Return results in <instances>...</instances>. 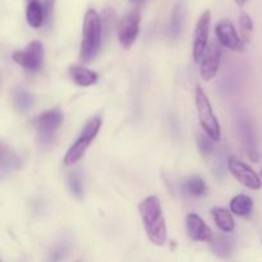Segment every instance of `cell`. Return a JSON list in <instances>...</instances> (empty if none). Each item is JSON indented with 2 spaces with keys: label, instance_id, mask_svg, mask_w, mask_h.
I'll list each match as a JSON object with an SVG mask.
<instances>
[{
  "label": "cell",
  "instance_id": "6da1fadb",
  "mask_svg": "<svg viewBox=\"0 0 262 262\" xmlns=\"http://www.w3.org/2000/svg\"><path fill=\"white\" fill-rule=\"evenodd\" d=\"M138 212L150 242L155 246L165 245L168 239V232H166V223L160 199L154 194L143 199L138 205Z\"/></svg>",
  "mask_w": 262,
  "mask_h": 262
},
{
  "label": "cell",
  "instance_id": "7a4b0ae2",
  "mask_svg": "<svg viewBox=\"0 0 262 262\" xmlns=\"http://www.w3.org/2000/svg\"><path fill=\"white\" fill-rule=\"evenodd\" d=\"M102 41L101 17L95 9H89L83 19V40L81 43V59L84 63L91 61L100 51Z\"/></svg>",
  "mask_w": 262,
  "mask_h": 262
},
{
  "label": "cell",
  "instance_id": "3957f363",
  "mask_svg": "<svg viewBox=\"0 0 262 262\" xmlns=\"http://www.w3.org/2000/svg\"><path fill=\"white\" fill-rule=\"evenodd\" d=\"M102 119L100 115L91 118L89 122L84 124V127L82 128L81 133H79L78 138L76 140V142L69 147V150L67 151L66 156H64V165L66 166H73L83 158L84 152L89 148V146L94 142V140L96 138L97 133H99L100 128H101Z\"/></svg>",
  "mask_w": 262,
  "mask_h": 262
},
{
  "label": "cell",
  "instance_id": "277c9868",
  "mask_svg": "<svg viewBox=\"0 0 262 262\" xmlns=\"http://www.w3.org/2000/svg\"><path fill=\"white\" fill-rule=\"evenodd\" d=\"M196 107L197 115H199V122L201 124L202 129L206 132L209 137L214 141H219L222 137V130H220V124L217 122L216 115L214 114L211 102L209 97L205 94L201 86L196 87Z\"/></svg>",
  "mask_w": 262,
  "mask_h": 262
},
{
  "label": "cell",
  "instance_id": "5b68a950",
  "mask_svg": "<svg viewBox=\"0 0 262 262\" xmlns=\"http://www.w3.org/2000/svg\"><path fill=\"white\" fill-rule=\"evenodd\" d=\"M63 113L59 109H50L42 113L36 119V130H37V142L40 147H48L53 142L59 127L63 123Z\"/></svg>",
  "mask_w": 262,
  "mask_h": 262
},
{
  "label": "cell",
  "instance_id": "8992f818",
  "mask_svg": "<svg viewBox=\"0 0 262 262\" xmlns=\"http://www.w3.org/2000/svg\"><path fill=\"white\" fill-rule=\"evenodd\" d=\"M43 56V43L38 40H33L26 46L25 50L14 51L12 55L13 60L28 72H38L42 68Z\"/></svg>",
  "mask_w": 262,
  "mask_h": 262
},
{
  "label": "cell",
  "instance_id": "52a82bcc",
  "mask_svg": "<svg viewBox=\"0 0 262 262\" xmlns=\"http://www.w3.org/2000/svg\"><path fill=\"white\" fill-rule=\"evenodd\" d=\"M227 166L228 170L233 174V177L247 188L257 191L262 187V181L258 174L250 165L243 163L238 158L230 156L227 161Z\"/></svg>",
  "mask_w": 262,
  "mask_h": 262
},
{
  "label": "cell",
  "instance_id": "ba28073f",
  "mask_svg": "<svg viewBox=\"0 0 262 262\" xmlns=\"http://www.w3.org/2000/svg\"><path fill=\"white\" fill-rule=\"evenodd\" d=\"M140 23L141 14L137 9L130 10L120 20L118 37H119L120 45L124 49H129L137 40L138 32H140Z\"/></svg>",
  "mask_w": 262,
  "mask_h": 262
},
{
  "label": "cell",
  "instance_id": "9c48e42d",
  "mask_svg": "<svg viewBox=\"0 0 262 262\" xmlns=\"http://www.w3.org/2000/svg\"><path fill=\"white\" fill-rule=\"evenodd\" d=\"M210 23H211L210 10H205L201 14V17H200L193 32V49H192V54H193V59L196 63L201 61L202 55L205 54L207 45H209L207 41H209Z\"/></svg>",
  "mask_w": 262,
  "mask_h": 262
},
{
  "label": "cell",
  "instance_id": "30bf717a",
  "mask_svg": "<svg viewBox=\"0 0 262 262\" xmlns=\"http://www.w3.org/2000/svg\"><path fill=\"white\" fill-rule=\"evenodd\" d=\"M220 60H222V48L217 42L211 41L207 45L206 51L201 58V68H200V74L205 81H211L216 76L220 67Z\"/></svg>",
  "mask_w": 262,
  "mask_h": 262
},
{
  "label": "cell",
  "instance_id": "8fae6325",
  "mask_svg": "<svg viewBox=\"0 0 262 262\" xmlns=\"http://www.w3.org/2000/svg\"><path fill=\"white\" fill-rule=\"evenodd\" d=\"M237 132L239 136L241 143L245 148L246 154L252 161H258V150L257 142H256L255 130L250 119L245 115H241L237 119Z\"/></svg>",
  "mask_w": 262,
  "mask_h": 262
},
{
  "label": "cell",
  "instance_id": "7c38bea8",
  "mask_svg": "<svg viewBox=\"0 0 262 262\" xmlns=\"http://www.w3.org/2000/svg\"><path fill=\"white\" fill-rule=\"evenodd\" d=\"M217 41L225 48L234 51H241L243 49L245 41L238 36L234 25L230 19H222L215 28Z\"/></svg>",
  "mask_w": 262,
  "mask_h": 262
},
{
  "label": "cell",
  "instance_id": "4fadbf2b",
  "mask_svg": "<svg viewBox=\"0 0 262 262\" xmlns=\"http://www.w3.org/2000/svg\"><path fill=\"white\" fill-rule=\"evenodd\" d=\"M187 234L194 242H211L214 238L209 225L197 214H188L186 217Z\"/></svg>",
  "mask_w": 262,
  "mask_h": 262
},
{
  "label": "cell",
  "instance_id": "5bb4252c",
  "mask_svg": "<svg viewBox=\"0 0 262 262\" xmlns=\"http://www.w3.org/2000/svg\"><path fill=\"white\" fill-rule=\"evenodd\" d=\"M23 160L14 150L8 147L3 143L2 147V177H7L13 171H17L22 168Z\"/></svg>",
  "mask_w": 262,
  "mask_h": 262
},
{
  "label": "cell",
  "instance_id": "9a60e30c",
  "mask_svg": "<svg viewBox=\"0 0 262 262\" xmlns=\"http://www.w3.org/2000/svg\"><path fill=\"white\" fill-rule=\"evenodd\" d=\"M69 77L72 81L76 84L81 87H89L94 86L99 81V76L96 72L91 71V69L83 68L81 66H72L69 67Z\"/></svg>",
  "mask_w": 262,
  "mask_h": 262
},
{
  "label": "cell",
  "instance_id": "2e32d148",
  "mask_svg": "<svg viewBox=\"0 0 262 262\" xmlns=\"http://www.w3.org/2000/svg\"><path fill=\"white\" fill-rule=\"evenodd\" d=\"M184 15H186V4L183 0L177 3L171 10L170 22L168 26V33L171 38H178L183 30Z\"/></svg>",
  "mask_w": 262,
  "mask_h": 262
},
{
  "label": "cell",
  "instance_id": "e0dca14e",
  "mask_svg": "<svg viewBox=\"0 0 262 262\" xmlns=\"http://www.w3.org/2000/svg\"><path fill=\"white\" fill-rule=\"evenodd\" d=\"M26 18L27 23L33 28H40L41 26L45 25V7L43 3L40 0H32L28 2L27 9H26Z\"/></svg>",
  "mask_w": 262,
  "mask_h": 262
},
{
  "label": "cell",
  "instance_id": "ac0fdd59",
  "mask_svg": "<svg viewBox=\"0 0 262 262\" xmlns=\"http://www.w3.org/2000/svg\"><path fill=\"white\" fill-rule=\"evenodd\" d=\"M210 247L214 255H216L220 258H229L230 255L233 252V247H234V243L230 237L227 235L217 234L210 242Z\"/></svg>",
  "mask_w": 262,
  "mask_h": 262
},
{
  "label": "cell",
  "instance_id": "d6986e66",
  "mask_svg": "<svg viewBox=\"0 0 262 262\" xmlns=\"http://www.w3.org/2000/svg\"><path fill=\"white\" fill-rule=\"evenodd\" d=\"M13 104L15 109L20 113H27L35 105V96L23 87H15L12 92Z\"/></svg>",
  "mask_w": 262,
  "mask_h": 262
},
{
  "label": "cell",
  "instance_id": "ffe728a7",
  "mask_svg": "<svg viewBox=\"0 0 262 262\" xmlns=\"http://www.w3.org/2000/svg\"><path fill=\"white\" fill-rule=\"evenodd\" d=\"M182 188L187 194L192 197H201L206 194L207 184L200 176L187 177L182 183Z\"/></svg>",
  "mask_w": 262,
  "mask_h": 262
},
{
  "label": "cell",
  "instance_id": "44dd1931",
  "mask_svg": "<svg viewBox=\"0 0 262 262\" xmlns=\"http://www.w3.org/2000/svg\"><path fill=\"white\" fill-rule=\"evenodd\" d=\"M211 215L212 217H214L215 224L217 225V228H219L222 232L230 233L234 230V219H233L232 214H230L227 209H223V207H214V209L211 210Z\"/></svg>",
  "mask_w": 262,
  "mask_h": 262
},
{
  "label": "cell",
  "instance_id": "7402d4cb",
  "mask_svg": "<svg viewBox=\"0 0 262 262\" xmlns=\"http://www.w3.org/2000/svg\"><path fill=\"white\" fill-rule=\"evenodd\" d=\"M230 210L238 216H248L253 210V201L247 194H238L230 201Z\"/></svg>",
  "mask_w": 262,
  "mask_h": 262
},
{
  "label": "cell",
  "instance_id": "603a6c76",
  "mask_svg": "<svg viewBox=\"0 0 262 262\" xmlns=\"http://www.w3.org/2000/svg\"><path fill=\"white\" fill-rule=\"evenodd\" d=\"M67 183H68L69 192L73 194L76 199L81 200L83 199L84 193V187H83V181H82L81 176H79L78 171H72L68 176V179H67Z\"/></svg>",
  "mask_w": 262,
  "mask_h": 262
},
{
  "label": "cell",
  "instance_id": "cb8c5ba5",
  "mask_svg": "<svg viewBox=\"0 0 262 262\" xmlns=\"http://www.w3.org/2000/svg\"><path fill=\"white\" fill-rule=\"evenodd\" d=\"M241 32H242V38L245 42H248L251 37V33L253 31V20L247 13H241L239 17Z\"/></svg>",
  "mask_w": 262,
  "mask_h": 262
},
{
  "label": "cell",
  "instance_id": "d4e9b609",
  "mask_svg": "<svg viewBox=\"0 0 262 262\" xmlns=\"http://www.w3.org/2000/svg\"><path fill=\"white\" fill-rule=\"evenodd\" d=\"M212 142H214V140L209 136H197V147H199V151L204 156H210L215 152V147Z\"/></svg>",
  "mask_w": 262,
  "mask_h": 262
},
{
  "label": "cell",
  "instance_id": "484cf974",
  "mask_svg": "<svg viewBox=\"0 0 262 262\" xmlns=\"http://www.w3.org/2000/svg\"><path fill=\"white\" fill-rule=\"evenodd\" d=\"M69 253V243L67 241H61V242L56 243L55 247L53 248L50 253V258L54 261L64 260L67 255Z\"/></svg>",
  "mask_w": 262,
  "mask_h": 262
},
{
  "label": "cell",
  "instance_id": "4316f807",
  "mask_svg": "<svg viewBox=\"0 0 262 262\" xmlns=\"http://www.w3.org/2000/svg\"><path fill=\"white\" fill-rule=\"evenodd\" d=\"M54 4H55V0H45L43 2V7H45V25H49L51 22V18H53V12H54Z\"/></svg>",
  "mask_w": 262,
  "mask_h": 262
},
{
  "label": "cell",
  "instance_id": "83f0119b",
  "mask_svg": "<svg viewBox=\"0 0 262 262\" xmlns=\"http://www.w3.org/2000/svg\"><path fill=\"white\" fill-rule=\"evenodd\" d=\"M235 3H237V5L238 7H243V5L246 4V3L248 2V0H234Z\"/></svg>",
  "mask_w": 262,
  "mask_h": 262
},
{
  "label": "cell",
  "instance_id": "f1b7e54d",
  "mask_svg": "<svg viewBox=\"0 0 262 262\" xmlns=\"http://www.w3.org/2000/svg\"><path fill=\"white\" fill-rule=\"evenodd\" d=\"M27 2H32V0H27Z\"/></svg>",
  "mask_w": 262,
  "mask_h": 262
},
{
  "label": "cell",
  "instance_id": "f546056e",
  "mask_svg": "<svg viewBox=\"0 0 262 262\" xmlns=\"http://www.w3.org/2000/svg\"><path fill=\"white\" fill-rule=\"evenodd\" d=\"M133 2H136V0H133Z\"/></svg>",
  "mask_w": 262,
  "mask_h": 262
}]
</instances>
